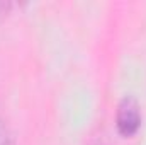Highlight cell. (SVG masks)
Segmentation results:
<instances>
[{
  "mask_svg": "<svg viewBox=\"0 0 146 145\" xmlns=\"http://www.w3.org/2000/svg\"><path fill=\"white\" fill-rule=\"evenodd\" d=\"M115 126L124 138L136 135L141 128V109L134 97H124L119 103L115 113Z\"/></svg>",
  "mask_w": 146,
  "mask_h": 145,
  "instance_id": "1",
  "label": "cell"
},
{
  "mask_svg": "<svg viewBox=\"0 0 146 145\" xmlns=\"http://www.w3.org/2000/svg\"><path fill=\"white\" fill-rule=\"evenodd\" d=\"M92 145H106L104 142H95V144H92Z\"/></svg>",
  "mask_w": 146,
  "mask_h": 145,
  "instance_id": "4",
  "label": "cell"
},
{
  "mask_svg": "<svg viewBox=\"0 0 146 145\" xmlns=\"http://www.w3.org/2000/svg\"><path fill=\"white\" fill-rule=\"evenodd\" d=\"M10 10H12V3L10 2H5V0H0V21L5 19Z\"/></svg>",
  "mask_w": 146,
  "mask_h": 145,
  "instance_id": "3",
  "label": "cell"
},
{
  "mask_svg": "<svg viewBox=\"0 0 146 145\" xmlns=\"http://www.w3.org/2000/svg\"><path fill=\"white\" fill-rule=\"evenodd\" d=\"M0 145H15L12 135H10V132L3 125V121H0Z\"/></svg>",
  "mask_w": 146,
  "mask_h": 145,
  "instance_id": "2",
  "label": "cell"
}]
</instances>
